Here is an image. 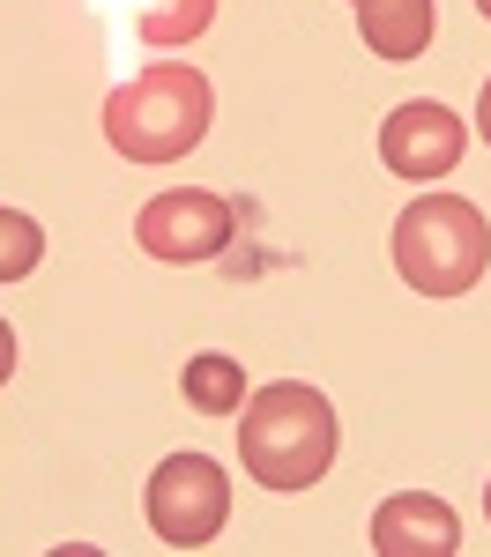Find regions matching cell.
I'll return each instance as SVG.
<instances>
[{
    "mask_svg": "<svg viewBox=\"0 0 491 557\" xmlns=\"http://www.w3.org/2000/svg\"><path fill=\"white\" fill-rule=\"evenodd\" d=\"M209 120H217V89L186 60H157L105 97V141L127 164H179L186 149H201Z\"/></svg>",
    "mask_w": 491,
    "mask_h": 557,
    "instance_id": "6da1fadb",
    "label": "cell"
},
{
    "mask_svg": "<svg viewBox=\"0 0 491 557\" xmlns=\"http://www.w3.org/2000/svg\"><path fill=\"white\" fill-rule=\"evenodd\" d=\"M335 409L328 394L306 380H275L261 394H246V417H238V454L246 475L261 491H312L328 461H335Z\"/></svg>",
    "mask_w": 491,
    "mask_h": 557,
    "instance_id": "7a4b0ae2",
    "label": "cell"
},
{
    "mask_svg": "<svg viewBox=\"0 0 491 557\" xmlns=\"http://www.w3.org/2000/svg\"><path fill=\"white\" fill-rule=\"evenodd\" d=\"M395 268L417 298H469L491 268V223L462 194H417L395 215Z\"/></svg>",
    "mask_w": 491,
    "mask_h": 557,
    "instance_id": "3957f363",
    "label": "cell"
},
{
    "mask_svg": "<svg viewBox=\"0 0 491 557\" xmlns=\"http://www.w3.org/2000/svg\"><path fill=\"white\" fill-rule=\"evenodd\" d=\"M142 513L157 528V543L201 550V543H217L223 520H231V475L209 454H172V461H157V475H149Z\"/></svg>",
    "mask_w": 491,
    "mask_h": 557,
    "instance_id": "277c9868",
    "label": "cell"
},
{
    "mask_svg": "<svg viewBox=\"0 0 491 557\" xmlns=\"http://www.w3.org/2000/svg\"><path fill=\"white\" fill-rule=\"evenodd\" d=\"M231 238H238V215L209 186H172V194L142 201V215H134V246L149 260H164V268H201Z\"/></svg>",
    "mask_w": 491,
    "mask_h": 557,
    "instance_id": "5b68a950",
    "label": "cell"
},
{
    "mask_svg": "<svg viewBox=\"0 0 491 557\" xmlns=\"http://www.w3.org/2000/svg\"><path fill=\"white\" fill-rule=\"evenodd\" d=\"M462 149H469V127L432 104V97H417V104H395L388 120H380V164L395 178H446L462 164Z\"/></svg>",
    "mask_w": 491,
    "mask_h": 557,
    "instance_id": "8992f818",
    "label": "cell"
},
{
    "mask_svg": "<svg viewBox=\"0 0 491 557\" xmlns=\"http://www.w3.org/2000/svg\"><path fill=\"white\" fill-rule=\"evenodd\" d=\"M372 550L380 557H454L462 550V513L432 491H395L372 513Z\"/></svg>",
    "mask_w": 491,
    "mask_h": 557,
    "instance_id": "52a82bcc",
    "label": "cell"
},
{
    "mask_svg": "<svg viewBox=\"0 0 491 557\" xmlns=\"http://www.w3.org/2000/svg\"><path fill=\"white\" fill-rule=\"evenodd\" d=\"M357 30L380 60H417L432 45V0H357Z\"/></svg>",
    "mask_w": 491,
    "mask_h": 557,
    "instance_id": "ba28073f",
    "label": "cell"
},
{
    "mask_svg": "<svg viewBox=\"0 0 491 557\" xmlns=\"http://www.w3.org/2000/svg\"><path fill=\"white\" fill-rule=\"evenodd\" d=\"M179 394H186L201 417H238V409H246V372H238V357L209 349V357H186Z\"/></svg>",
    "mask_w": 491,
    "mask_h": 557,
    "instance_id": "9c48e42d",
    "label": "cell"
},
{
    "mask_svg": "<svg viewBox=\"0 0 491 557\" xmlns=\"http://www.w3.org/2000/svg\"><path fill=\"white\" fill-rule=\"evenodd\" d=\"M217 23V0H142V38L149 45H194Z\"/></svg>",
    "mask_w": 491,
    "mask_h": 557,
    "instance_id": "30bf717a",
    "label": "cell"
},
{
    "mask_svg": "<svg viewBox=\"0 0 491 557\" xmlns=\"http://www.w3.org/2000/svg\"><path fill=\"white\" fill-rule=\"evenodd\" d=\"M45 260V231L23 209H0V283H23Z\"/></svg>",
    "mask_w": 491,
    "mask_h": 557,
    "instance_id": "8fae6325",
    "label": "cell"
},
{
    "mask_svg": "<svg viewBox=\"0 0 491 557\" xmlns=\"http://www.w3.org/2000/svg\"><path fill=\"white\" fill-rule=\"evenodd\" d=\"M8 372H15V327L0 320V386H8Z\"/></svg>",
    "mask_w": 491,
    "mask_h": 557,
    "instance_id": "7c38bea8",
    "label": "cell"
},
{
    "mask_svg": "<svg viewBox=\"0 0 491 557\" xmlns=\"http://www.w3.org/2000/svg\"><path fill=\"white\" fill-rule=\"evenodd\" d=\"M477 127H484V141H491V75H484V97H477Z\"/></svg>",
    "mask_w": 491,
    "mask_h": 557,
    "instance_id": "4fadbf2b",
    "label": "cell"
},
{
    "mask_svg": "<svg viewBox=\"0 0 491 557\" xmlns=\"http://www.w3.org/2000/svg\"><path fill=\"white\" fill-rule=\"evenodd\" d=\"M477 15H484V23H491V0H477Z\"/></svg>",
    "mask_w": 491,
    "mask_h": 557,
    "instance_id": "5bb4252c",
    "label": "cell"
},
{
    "mask_svg": "<svg viewBox=\"0 0 491 557\" xmlns=\"http://www.w3.org/2000/svg\"><path fill=\"white\" fill-rule=\"evenodd\" d=\"M484 513H491V483H484Z\"/></svg>",
    "mask_w": 491,
    "mask_h": 557,
    "instance_id": "9a60e30c",
    "label": "cell"
}]
</instances>
